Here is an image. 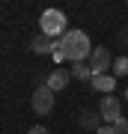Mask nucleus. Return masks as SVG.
I'll use <instances>...</instances> for the list:
<instances>
[{"label":"nucleus","instance_id":"nucleus-1","mask_svg":"<svg viewBox=\"0 0 128 134\" xmlns=\"http://www.w3.org/2000/svg\"><path fill=\"white\" fill-rule=\"evenodd\" d=\"M57 51L69 63H86L90 54H92V42L84 30H69L63 39H57Z\"/></svg>","mask_w":128,"mask_h":134},{"label":"nucleus","instance_id":"nucleus-2","mask_svg":"<svg viewBox=\"0 0 128 134\" xmlns=\"http://www.w3.org/2000/svg\"><path fill=\"white\" fill-rule=\"evenodd\" d=\"M39 27H42V33L51 36L54 42L69 33V21H66V15H63L60 9H45L42 18H39Z\"/></svg>","mask_w":128,"mask_h":134},{"label":"nucleus","instance_id":"nucleus-3","mask_svg":"<svg viewBox=\"0 0 128 134\" xmlns=\"http://www.w3.org/2000/svg\"><path fill=\"white\" fill-rule=\"evenodd\" d=\"M101 122L104 125H116V119H122V101H119L116 96H101Z\"/></svg>","mask_w":128,"mask_h":134},{"label":"nucleus","instance_id":"nucleus-4","mask_svg":"<svg viewBox=\"0 0 128 134\" xmlns=\"http://www.w3.org/2000/svg\"><path fill=\"white\" fill-rule=\"evenodd\" d=\"M90 69H92V75H107L110 69H113V57H110V51L101 45V48H92V54H90Z\"/></svg>","mask_w":128,"mask_h":134},{"label":"nucleus","instance_id":"nucleus-5","mask_svg":"<svg viewBox=\"0 0 128 134\" xmlns=\"http://www.w3.org/2000/svg\"><path fill=\"white\" fill-rule=\"evenodd\" d=\"M30 104H33V110H36L39 116H48V113L54 110V92L48 90V86H36Z\"/></svg>","mask_w":128,"mask_h":134},{"label":"nucleus","instance_id":"nucleus-6","mask_svg":"<svg viewBox=\"0 0 128 134\" xmlns=\"http://www.w3.org/2000/svg\"><path fill=\"white\" fill-rule=\"evenodd\" d=\"M69 81H71V72H69V69H60V66H57L51 75L45 77V86H48L51 92H60V90H63V86H66Z\"/></svg>","mask_w":128,"mask_h":134},{"label":"nucleus","instance_id":"nucleus-7","mask_svg":"<svg viewBox=\"0 0 128 134\" xmlns=\"http://www.w3.org/2000/svg\"><path fill=\"white\" fill-rule=\"evenodd\" d=\"M90 86H92L95 92H101V96H110V92L116 90V77L113 75H92Z\"/></svg>","mask_w":128,"mask_h":134},{"label":"nucleus","instance_id":"nucleus-8","mask_svg":"<svg viewBox=\"0 0 128 134\" xmlns=\"http://www.w3.org/2000/svg\"><path fill=\"white\" fill-rule=\"evenodd\" d=\"M77 122H81V128H84V131H98L101 125H104V122H101V113H98V110H81V119H77Z\"/></svg>","mask_w":128,"mask_h":134},{"label":"nucleus","instance_id":"nucleus-9","mask_svg":"<svg viewBox=\"0 0 128 134\" xmlns=\"http://www.w3.org/2000/svg\"><path fill=\"white\" fill-rule=\"evenodd\" d=\"M30 48H33V54H42V57H45V54H51V57H54V51H57V42H54L51 36L39 33V36L33 39V45H30Z\"/></svg>","mask_w":128,"mask_h":134},{"label":"nucleus","instance_id":"nucleus-10","mask_svg":"<svg viewBox=\"0 0 128 134\" xmlns=\"http://www.w3.org/2000/svg\"><path fill=\"white\" fill-rule=\"evenodd\" d=\"M71 77H77V81H92V69L90 63H71Z\"/></svg>","mask_w":128,"mask_h":134},{"label":"nucleus","instance_id":"nucleus-11","mask_svg":"<svg viewBox=\"0 0 128 134\" xmlns=\"http://www.w3.org/2000/svg\"><path fill=\"white\" fill-rule=\"evenodd\" d=\"M110 72H113V77H128V57H116Z\"/></svg>","mask_w":128,"mask_h":134},{"label":"nucleus","instance_id":"nucleus-12","mask_svg":"<svg viewBox=\"0 0 128 134\" xmlns=\"http://www.w3.org/2000/svg\"><path fill=\"white\" fill-rule=\"evenodd\" d=\"M116 134H128V119H116Z\"/></svg>","mask_w":128,"mask_h":134},{"label":"nucleus","instance_id":"nucleus-13","mask_svg":"<svg viewBox=\"0 0 128 134\" xmlns=\"http://www.w3.org/2000/svg\"><path fill=\"white\" fill-rule=\"evenodd\" d=\"M95 134H116V128H113V125H101Z\"/></svg>","mask_w":128,"mask_h":134},{"label":"nucleus","instance_id":"nucleus-14","mask_svg":"<svg viewBox=\"0 0 128 134\" xmlns=\"http://www.w3.org/2000/svg\"><path fill=\"white\" fill-rule=\"evenodd\" d=\"M27 134H48V128H45V125H33Z\"/></svg>","mask_w":128,"mask_h":134},{"label":"nucleus","instance_id":"nucleus-15","mask_svg":"<svg viewBox=\"0 0 128 134\" xmlns=\"http://www.w3.org/2000/svg\"><path fill=\"white\" fill-rule=\"evenodd\" d=\"M119 39H122V45H128V30H122V36H119Z\"/></svg>","mask_w":128,"mask_h":134},{"label":"nucleus","instance_id":"nucleus-16","mask_svg":"<svg viewBox=\"0 0 128 134\" xmlns=\"http://www.w3.org/2000/svg\"><path fill=\"white\" fill-rule=\"evenodd\" d=\"M125 98H128V90H125Z\"/></svg>","mask_w":128,"mask_h":134}]
</instances>
